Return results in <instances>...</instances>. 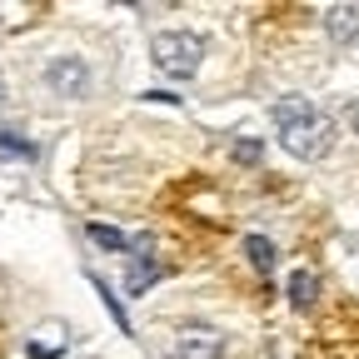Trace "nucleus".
<instances>
[{
	"mask_svg": "<svg viewBox=\"0 0 359 359\" xmlns=\"http://www.w3.org/2000/svg\"><path fill=\"white\" fill-rule=\"evenodd\" d=\"M65 349V334H55V339H45V330H40V339H30V359H55Z\"/></svg>",
	"mask_w": 359,
	"mask_h": 359,
	"instance_id": "obj_12",
	"label": "nucleus"
},
{
	"mask_svg": "<svg viewBox=\"0 0 359 359\" xmlns=\"http://www.w3.org/2000/svg\"><path fill=\"white\" fill-rule=\"evenodd\" d=\"M245 255H250V264L259 269V275H269V269H275V245H269L264 235H250V240H245Z\"/></svg>",
	"mask_w": 359,
	"mask_h": 359,
	"instance_id": "obj_8",
	"label": "nucleus"
},
{
	"mask_svg": "<svg viewBox=\"0 0 359 359\" xmlns=\"http://www.w3.org/2000/svg\"><path fill=\"white\" fill-rule=\"evenodd\" d=\"M0 155H15V160H35V145L15 130H0Z\"/></svg>",
	"mask_w": 359,
	"mask_h": 359,
	"instance_id": "obj_10",
	"label": "nucleus"
},
{
	"mask_svg": "<svg viewBox=\"0 0 359 359\" xmlns=\"http://www.w3.org/2000/svg\"><path fill=\"white\" fill-rule=\"evenodd\" d=\"M90 280H95V275H90ZM95 290H100V299H105V309L115 314V325H120V330H130V320H125V309H120V299H115V294L105 290V280H95Z\"/></svg>",
	"mask_w": 359,
	"mask_h": 359,
	"instance_id": "obj_14",
	"label": "nucleus"
},
{
	"mask_svg": "<svg viewBox=\"0 0 359 359\" xmlns=\"http://www.w3.org/2000/svg\"><path fill=\"white\" fill-rule=\"evenodd\" d=\"M325 30H330L334 45H354V40H359V6H334V11H325Z\"/></svg>",
	"mask_w": 359,
	"mask_h": 359,
	"instance_id": "obj_5",
	"label": "nucleus"
},
{
	"mask_svg": "<svg viewBox=\"0 0 359 359\" xmlns=\"http://www.w3.org/2000/svg\"><path fill=\"white\" fill-rule=\"evenodd\" d=\"M45 85H50L55 95H65V100H80L85 85H90V70H85L80 55H55L50 65H45Z\"/></svg>",
	"mask_w": 359,
	"mask_h": 359,
	"instance_id": "obj_3",
	"label": "nucleus"
},
{
	"mask_svg": "<svg viewBox=\"0 0 359 359\" xmlns=\"http://www.w3.org/2000/svg\"><path fill=\"white\" fill-rule=\"evenodd\" d=\"M155 280H160V264H155V259H135V264H130V275H125V290H130V294H140V290L155 285Z\"/></svg>",
	"mask_w": 359,
	"mask_h": 359,
	"instance_id": "obj_9",
	"label": "nucleus"
},
{
	"mask_svg": "<svg viewBox=\"0 0 359 359\" xmlns=\"http://www.w3.org/2000/svg\"><path fill=\"white\" fill-rule=\"evenodd\" d=\"M269 115H275V125L285 130V125H294V120L314 115V105H309L304 95H285V100H275V105H269Z\"/></svg>",
	"mask_w": 359,
	"mask_h": 359,
	"instance_id": "obj_6",
	"label": "nucleus"
},
{
	"mask_svg": "<svg viewBox=\"0 0 359 359\" xmlns=\"http://www.w3.org/2000/svg\"><path fill=\"white\" fill-rule=\"evenodd\" d=\"M314 294H320V280H314L309 269H294V275H290V304L309 309V304H314Z\"/></svg>",
	"mask_w": 359,
	"mask_h": 359,
	"instance_id": "obj_7",
	"label": "nucleus"
},
{
	"mask_svg": "<svg viewBox=\"0 0 359 359\" xmlns=\"http://www.w3.org/2000/svg\"><path fill=\"white\" fill-rule=\"evenodd\" d=\"M235 160H240V165H259V160H264V145H259V140H235Z\"/></svg>",
	"mask_w": 359,
	"mask_h": 359,
	"instance_id": "obj_13",
	"label": "nucleus"
},
{
	"mask_svg": "<svg viewBox=\"0 0 359 359\" xmlns=\"http://www.w3.org/2000/svg\"><path fill=\"white\" fill-rule=\"evenodd\" d=\"M175 354L180 359H219L224 354V334L210 330V325H185L175 339Z\"/></svg>",
	"mask_w": 359,
	"mask_h": 359,
	"instance_id": "obj_4",
	"label": "nucleus"
},
{
	"mask_svg": "<svg viewBox=\"0 0 359 359\" xmlns=\"http://www.w3.org/2000/svg\"><path fill=\"white\" fill-rule=\"evenodd\" d=\"M150 55H155V65H160L165 75L185 80V75L200 70L205 45H200V35H190V30H160V35L150 40Z\"/></svg>",
	"mask_w": 359,
	"mask_h": 359,
	"instance_id": "obj_1",
	"label": "nucleus"
},
{
	"mask_svg": "<svg viewBox=\"0 0 359 359\" xmlns=\"http://www.w3.org/2000/svg\"><path fill=\"white\" fill-rule=\"evenodd\" d=\"M280 145H285L294 160H325V155L334 150V120L314 110V115H304V120H294V125L280 130Z\"/></svg>",
	"mask_w": 359,
	"mask_h": 359,
	"instance_id": "obj_2",
	"label": "nucleus"
},
{
	"mask_svg": "<svg viewBox=\"0 0 359 359\" xmlns=\"http://www.w3.org/2000/svg\"><path fill=\"white\" fill-rule=\"evenodd\" d=\"M90 240H95V245H105V250H130V240L115 230V224H90Z\"/></svg>",
	"mask_w": 359,
	"mask_h": 359,
	"instance_id": "obj_11",
	"label": "nucleus"
}]
</instances>
